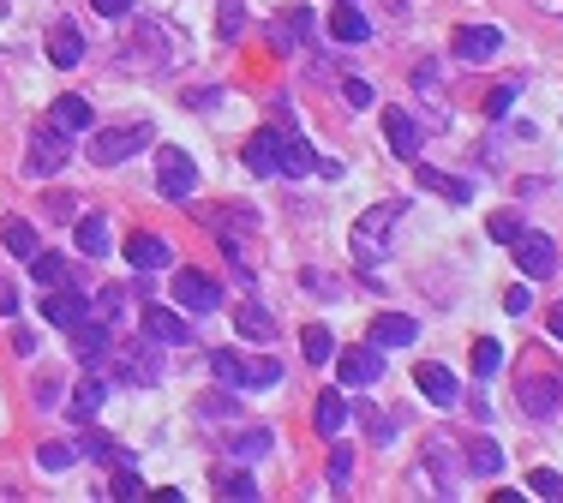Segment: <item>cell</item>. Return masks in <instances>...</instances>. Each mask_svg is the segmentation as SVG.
I'll list each match as a JSON object with an SVG mask.
<instances>
[{
	"label": "cell",
	"mask_w": 563,
	"mask_h": 503,
	"mask_svg": "<svg viewBox=\"0 0 563 503\" xmlns=\"http://www.w3.org/2000/svg\"><path fill=\"white\" fill-rule=\"evenodd\" d=\"M402 210L408 204H372L360 222H354V234H348V252H354V264H384V252H390V234H396V222H402Z\"/></svg>",
	"instance_id": "6da1fadb"
},
{
	"label": "cell",
	"mask_w": 563,
	"mask_h": 503,
	"mask_svg": "<svg viewBox=\"0 0 563 503\" xmlns=\"http://www.w3.org/2000/svg\"><path fill=\"white\" fill-rule=\"evenodd\" d=\"M108 360H114V378L132 384V390L162 384V342H150V336H138V342H114Z\"/></svg>",
	"instance_id": "7a4b0ae2"
},
{
	"label": "cell",
	"mask_w": 563,
	"mask_h": 503,
	"mask_svg": "<svg viewBox=\"0 0 563 503\" xmlns=\"http://www.w3.org/2000/svg\"><path fill=\"white\" fill-rule=\"evenodd\" d=\"M150 138H156V132H150L144 120L114 126V132H96V138H90V162H96V168H120L132 150H150Z\"/></svg>",
	"instance_id": "3957f363"
},
{
	"label": "cell",
	"mask_w": 563,
	"mask_h": 503,
	"mask_svg": "<svg viewBox=\"0 0 563 503\" xmlns=\"http://www.w3.org/2000/svg\"><path fill=\"white\" fill-rule=\"evenodd\" d=\"M156 192H162V198H192V192H198V162H192L186 150L162 144V150H156Z\"/></svg>",
	"instance_id": "277c9868"
},
{
	"label": "cell",
	"mask_w": 563,
	"mask_h": 503,
	"mask_svg": "<svg viewBox=\"0 0 563 503\" xmlns=\"http://www.w3.org/2000/svg\"><path fill=\"white\" fill-rule=\"evenodd\" d=\"M66 156H72V144H66V132L60 126H36L30 132V174H60L66 168Z\"/></svg>",
	"instance_id": "5b68a950"
},
{
	"label": "cell",
	"mask_w": 563,
	"mask_h": 503,
	"mask_svg": "<svg viewBox=\"0 0 563 503\" xmlns=\"http://www.w3.org/2000/svg\"><path fill=\"white\" fill-rule=\"evenodd\" d=\"M516 264H522V276H534V282H546L552 270H558V246H552V234H516Z\"/></svg>",
	"instance_id": "8992f818"
},
{
	"label": "cell",
	"mask_w": 563,
	"mask_h": 503,
	"mask_svg": "<svg viewBox=\"0 0 563 503\" xmlns=\"http://www.w3.org/2000/svg\"><path fill=\"white\" fill-rule=\"evenodd\" d=\"M174 300H180L186 312H216V306H222V288H216L204 270H174Z\"/></svg>",
	"instance_id": "52a82bcc"
},
{
	"label": "cell",
	"mask_w": 563,
	"mask_h": 503,
	"mask_svg": "<svg viewBox=\"0 0 563 503\" xmlns=\"http://www.w3.org/2000/svg\"><path fill=\"white\" fill-rule=\"evenodd\" d=\"M414 384H420V396H426V402H438V408H456V402H462L456 372H450V366H438V360H420V366H414Z\"/></svg>",
	"instance_id": "ba28073f"
},
{
	"label": "cell",
	"mask_w": 563,
	"mask_h": 503,
	"mask_svg": "<svg viewBox=\"0 0 563 503\" xmlns=\"http://www.w3.org/2000/svg\"><path fill=\"white\" fill-rule=\"evenodd\" d=\"M336 372H342V384H348V390H366V384H378V378H384V354H378V348H354V354H342V360H336Z\"/></svg>",
	"instance_id": "9c48e42d"
},
{
	"label": "cell",
	"mask_w": 563,
	"mask_h": 503,
	"mask_svg": "<svg viewBox=\"0 0 563 503\" xmlns=\"http://www.w3.org/2000/svg\"><path fill=\"white\" fill-rule=\"evenodd\" d=\"M168 48H174V36H168L162 24H144V30L126 42V60H132V66H168V60H162Z\"/></svg>",
	"instance_id": "30bf717a"
},
{
	"label": "cell",
	"mask_w": 563,
	"mask_h": 503,
	"mask_svg": "<svg viewBox=\"0 0 563 503\" xmlns=\"http://www.w3.org/2000/svg\"><path fill=\"white\" fill-rule=\"evenodd\" d=\"M504 48V30L498 24H468V30H456V60H492Z\"/></svg>",
	"instance_id": "8fae6325"
},
{
	"label": "cell",
	"mask_w": 563,
	"mask_h": 503,
	"mask_svg": "<svg viewBox=\"0 0 563 503\" xmlns=\"http://www.w3.org/2000/svg\"><path fill=\"white\" fill-rule=\"evenodd\" d=\"M84 312H90V300H84V294H78L72 282H66V288L54 282V294L42 300V318H48V324H60V330H72V324H78Z\"/></svg>",
	"instance_id": "7c38bea8"
},
{
	"label": "cell",
	"mask_w": 563,
	"mask_h": 503,
	"mask_svg": "<svg viewBox=\"0 0 563 503\" xmlns=\"http://www.w3.org/2000/svg\"><path fill=\"white\" fill-rule=\"evenodd\" d=\"M72 354H78L84 366H96V360L108 354V318H90V312H84V318L72 324Z\"/></svg>",
	"instance_id": "4fadbf2b"
},
{
	"label": "cell",
	"mask_w": 563,
	"mask_h": 503,
	"mask_svg": "<svg viewBox=\"0 0 563 503\" xmlns=\"http://www.w3.org/2000/svg\"><path fill=\"white\" fill-rule=\"evenodd\" d=\"M384 138H390V150L396 156H420V126H414V114L408 108H384Z\"/></svg>",
	"instance_id": "5bb4252c"
},
{
	"label": "cell",
	"mask_w": 563,
	"mask_h": 503,
	"mask_svg": "<svg viewBox=\"0 0 563 503\" xmlns=\"http://www.w3.org/2000/svg\"><path fill=\"white\" fill-rule=\"evenodd\" d=\"M144 336H150V342H168V348H186V342H192L186 318L168 312V306H150V312H144Z\"/></svg>",
	"instance_id": "9a60e30c"
},
{
	"label": "cell",
	"mask_w": 563,
	"mask_h": 503,
	"mask_svg": "<svg viewBox=\"0 0 563 503\" xmlns=\"http://www.w3.org/2000/svg\"><path fill=\"white\" fill-rule=\"evenodd\" d=\"M414 336H420V324L414 318H402V312H384V318H372V348H414Z\"/></svg>",
	"instance_id": "2e32d148"
},
{
	"label": "cell",
	"mask_w": 563,
	"mask_h": 503,
	"mask_svg": "<svg viewBox=\"0 0 563 503\" xmlns=\"http://www.w3.org/2000/svg\"><path fill=\"white\" fill-rule=\"evenodd\" d=\"M48 60H54V66H84V36H78V24L60 18V24L48 30Z\"/></svg>",
	"instance_id": "e0dca14e"
},
{
	"label": "cell",
	"mask_w": 563,
	"mask_h": 503,
	"mask_svg": "<svg viewBox=\"0 0 563 503\" xmlns=\"http://www.w3.org/2000/svg\"><path fill=\"white\" fill-rule=\"evenodd\" d=\"M126 258H132V270H162V264H174V246L156 240V234H132L126 240Z\"/></svg>",
	"instance_id": "ac0fdd59"
},
{
	"label": "cell",
	"mask_w": 563,
	"mask_h": 503,
	"mask_svg": "<svg viewBox=\"0 0 563 503\" xmlns=\"http://www.w3.org/2000/svg\"><path fill=\"white\" fill-rule=\"evenodd\" d=\"M300 36H312V12H306V6H288V12L270 24V42H276L282 54H294V42H300Z\"/></svg>",
	"instance_id": "d6986e66"
},
{
	"label": "cell",
	"mask_w": 563,
	"mask_h": 503,
	"mask_svg": "<svg viewBox=\"0 0 563 503\" xmlns=\"http://www.w3.org/2000/svg\"><path fill=\"white\" fill-rule=\"evenodd\" d=\"M246 168L252 174H282V132H258L246 144Z\"/></svg>",
	"instance_id": "ffe728a7"
},
{
	"label": "cell",
	"mask_w": 563,
	"mask_h": 503,
	"mask_svg": "<svg viewBox=\"0 0 563 503\" xmlns=\"http://www.w3.org/2000/svg\"><path fill=\"white\" fill-rule=\"evenodd\" d=\"M414 180H420L426 192L450 198V204H468V198H474V186H468V180H450V174H438V168H426V162H414Z\"/></svg>",
	"instance_id": "44dd1931"
},
{
	"label": "cell",
	"mask_w": 563,
	"mask_h": 503,
	"mask_svg": "<svg viewBox=\"0 0 563 503\" xmlns=\"http://www.w3.org/2000/svg\"><path fill=\"white\" fill-rule=\"evenodd\" d=\"M234 330H240L246 342H270V336H276V318H270L258 300H246V306H234Z\"/></svg>",
	"instance_id": "7402d4cb"
},
{
	"label": "cell",
	"mask_w": 563,
	"mask_h": 503,
	"mask_svg": "<svg viewBox=\"0 0 563 503\" xmlns=\"http://www.w3.org/2000/svg\"><path fill=\"white\" fill-rule=\"evenodd\" d=\"M468 474L498 480V474H504V450H498L492 438H474V444H468Z\"/></svg>",
	"instance_id": "603a6c76"
},
{
	"label": "cell",
	"mask_w": 563,
	"mask_h": 503,
	"mask_svg": "<svg viewBox=\"0 0 563 503\" xmlns=\"http://www.w3.org/2000/svg\"><path fill=\"white\" fill-rule=\"evenodd\" d=\"M270 384H282V360H240V390H270Z\"/></svg>",
	"instance_id": "cb8c5ba5"
},
{
	"label": "cell",
	"mask_w": 563,
	"mask_h": 503,
	"mask_svg": "<svg viewBox=\"0 0 563 503\" xmlns=\"http://www.w3.org/2000/svg\"><path fill=\"white\" fill-rule=\"evenodd\" d=\"M102 402H108V384H102V378H84V384L72 390V420H96Z\"/></svg>",
	"instance_id": "d4e9b609"
},
{
	"label": "cell",
	"mask_w": 563,
	"mask_h": 503,
	"mask_svg": "<svg viewBox=\"0 0 563 503\" xmlns=\"http://www.w3.org/2000/svg\"><path fill=\"white\" fill-rule=\"evenodd\" d=\"M522 408H528L534 420L558 414V384H552V378H546V384H540V378H528V384H522Z\"/></svg>",
	"instance_id": "484cf974"
},
{
	"label": "cell",
	"mask_w": 563,
	"mask_h": 503,
	"mask_svg": "<svg viewBox=\"0 0 563 503\" xmlns=\"http://www.w3.org/2000/svg\"><path fill=\"white\" fill-rule=\"evenodd\" d=\"M54 126H60L66 138L84 132V126H90V102H84V96H60V102H54Z\"/></svg>",
	"instance_id": "4316f807"
},
{
	"label": "cell",
	"mask_w": 563,
	"mask_h": 503,
	"mask_svg": "<svg viewBox=\"0 0 563 503\" xmlns=\"http://www.w3.org/2000/svg\"><path fill=\"white\" fill-rule=\"evenodd\" d=\"M312 168H318V150H312L306 138H282V174L300 180V174H312Z\"/></svg>",
	"instance_id": "83f0119b"
},
{
	"label": "cell",
	"mask_w": 563,
	"mask_h": 503,
	"mask_svg": "<svg viewBox=\"0 0 563 503\" xmlns=\"http://www.w3.org/2000/svg\"><path fill=\"white\" fill-rule=\"evenodd\" d=\"M78 252L84 258H102L108 252V222L102 216H78Z\"/></svg>",
	"instance_id": "f1b7e54d"
},
{
	"label": "cell",
	"mask_w": 563,
	"mask_h": 503,
	"mask_svg": "<svg viewBox=\"0 0 563 503\" xmlns=\"http://www.w3.org/2000/svg\"><path fill=\"white\" fill-rule=\"evenodd\" d=\"M0 240H6V252H18V258H36V228H30V222L6 216V222H0Z\"/></svg>",
	"instance_id": "f546056e"
},
{
	"label": "cell",
	"mask_w": 563,
	"mask_h": 503,
	"mask_svg": "<svg viewBox=\"0 0 563 503\" xmlns=\"http://www.w3.org/2000/svg\"><path fill=\"white\" fill-rule=\"evenodd\" d=\"M312 420H318L324 438H336V432L348 426V396H318V414H312Z\"/></svg>",
	"instance_id": "4dcf8cb0"
},
{
	"label": "cell",
	"mask_w": 563,
	"mask_h": 503,
	"mask_svg": "<svg viewBox=\"0 0 563 503\" xmlns=\"http://www.w3.org/2000/svg\"><path fill=\"white\" fill-rule=\"evenodd\" d=\"M330 30H336V42H366V36H372V24H366L354 6H342V12L330 18Z\"/></svg>",
	"instance_id": "1f68e13d"
},
{
	"label": "cell",
	"mask_w": 563,
	"mask_h": 503,
	"mask_svg": "<svg viewBox=\"0 0 563 503\" xmlns=\"http://www.w3.org/2000/svg\"><path fill=\"white\" fill-rule=\"evenodd\" d=\"M30 276H36L42 288H54V282H66V258H60V252H36V258H30Z\"/></svg>",
	"instance_id": "d6a6232c"
},
{
	"label": "cell",
	"mask_w": 563,
	"mask_h": 503,
	"mask_svg": "<svg viewBox=\"0 0 563 503\" xmlns=\"http://www.w3.org/2000/svg\"><path fill=\"white\" fill-rule=\"evenodd\" d=\"M306 360H312V366H330V360H336V336H330L324 324L306 330Z\"/></svg>",
	"instance_id": "836d02e7"
},
{
	"label": "cell",
	"mask_w": 563,
	"mask_h": 503,
	"mask_svg": "<svg viewBox=\"0 0 563 503\" xmlns=\"http://www.w3.org/2000/svg\"><path fill=\"white\" fill-rule=\"evenodd\" d=\"M498 366H504V348L492 336H480L474 342V378H498Z\"/></svg>",
	"instance_id": "e575fe53"
},
{
	"label": "cell",
	"mask_w": 563,
	"mask_h": 503,
	"mask_svg": "<svg viewBox=\"0 0 563 503\" xmlns=\"http://www.w3.org/2000/svg\"><path fill=\"white\" fill-rule=\"evenodd\" d=\"M270 444H276V432H270V426H258V432H240V438H234V456H240V462H258Z\"/></svg>",
	"instance_id": "d590c367"
},
{
	"label": "cell",
	"mask_w": 563,
	"mask_h": 503,
	"mask_svg": "<svg viewBox=\"0 0 563 503\" xmlns=\"http://www.w3.org/2000/svg\"><path fill=\"white\" fill-rule=\"evenodd\" d=\"M72 462H78V444H42V450H36V468H42V474H60V468H72Z\"/></svg>",
	"instance_id": "8d00e7d4"
},
{
	"label": "cell",
	"mask_w": 563,
	"mask_h": 503,
	"mask_svg": "<svg viewBox=\"0 0 563 503\" xmlns=\"http://www.w3.org/2000/svg\"><path fill=\"white\" fill-rule=\"evenodd\" d=\"M348 480H354V450H348V444H336V450H330V486H336V492H348Z\"/></svg>",
	"instance_id": "74e56055"
},
{
	"label": "cell",
	"mask_w": 563,
	"mask_h": 503,
	"mask_svg": "<svg viewBox=\"0 0 563 503\" xmlns=\"http://www.w3.org/2000/svg\"><path fill=\"white\" fill-rule=\"evenodd\" d=\"M210 372H216V378H222L228 390H240V360H234L228 348H216V354H210Z\"/></svg>",
	"instance_id": "f35d334b"
},
{
	"label": "cell",
	"mask_w": 563,
	"mask_h": 503,
	"mask_svg": "<svg viewBox=\"0 0 563 503\" xmlns=\"http://www.w3.org/2000/svg\"><path fill=\"white\" fill-rule=\"evenodd\" d=\"M216 30H222V36L234 42V36L246 30V6H240V0H222V18H216Z\"/></svg>",
	"instance_id": "ab89813d"
},
{
	"label": "cell",
	"mask_w": 563,
	"mask_h": 503,
	"mask_svg": "<svg viewBox=\"0 0 563 503\" xmlns=\"http://www.w3.org/2000/svg\"><path fill=\"white\" fill-rule=\"evenodd\" d=\"M222 498L252 503V498H258V480H252V474H228V480H222Z\"/></svg>",
	"instance_id": "60d3db41"
},
{
	"label": "cell",
	"mask_w": 563,
	"mask_h": 503,
	"mask_svg": "<svg viewBox=\"0 0 563 503\" xmlns=\"http://www.w3.org/2000/svg\"><path fill=\"white\" fill-rule=\"evenodd\" d=\"M528 492H534V498H558L563 480L552 474V468H534V474H528Z\"/></svg>",
	"instance_id": "b9f144b4"
},
{
	"label": "cell",
	"mask_w": 563,
	"mask_h": 503,
	"mask_svg": "<svg viewBox=\"0 0 563 503\" xmlns=\"http://www.w3.org/2000/svg\"><path fill=\"white\" fill-rule=\"evenodd\" d=\"M486 234H492L498 246H516V234H522V222H516V216H492V222H486Z\"/></svg>",
	"instance_id": "7bdbcfd3"
},
{
	"label": "cell",
	"mask_w": 563,
	"mask_h": 503,
	"mask_svg": "<svg viewBox=\"0 0 563 503\" xmlns=\"http://www.w3.org/2000/svg\"><path fill=\"white\" fill-rule=\"evenodd\" d=\"M120 306H126V288H102V294H96V318H108V324H114V318H120Z\"/></svg>",
	"instance_id": "ee69618b"
},
{
	"label": "cell",
	"mask_w": 563,
	"mask_h": 503,
	"mask_svg": "<svg viewBox=\"0 0 563 503\" xmlns=\"http://www.w3.org/2000/svg\"><path fill=\"white\" fill-rule=\"evenodd\" d=\"M234 408H240L234 396H216V402H198V420H228Z\"/></svg>",
	"instance_id": "f6af8a7d"
},
{
	"label": "cell",
	"mask_w": 563,
	"mask_h": 503,
	"mask_svg": "<svg viewBox=\"0 0 563 503\" xmlns=\"http://www.w3.org/2000/svg\"><path fill=\"white\" fill-rule=\"evenodd\" d=\"M90 6H96V12H102V18H108V24H120V18H126V12H132V0H90Z\"/></svg>",
	"instance_id": "bcb514c9"
},
{
	"label": "cell",
	"mask_w": 563,
	"mask_h": 503,
	"mask_svg": "<svg viewBox=\"0 0 563 503\" xmlns=\"http://www.w3.org/2000/svg\"><path fill=\"white\" fill-rule=\"evenodd\" d=\"M108 498L132 503V498H144V486H138V480H132V474H120V480H114V492H108Z\"/></svg>",
	"instance_id": "7dc6e473"
},
{
	"label": "cell",
	"mask_w": 563,
	"mask_h": 503,
	"mask_svg": "<svg viewBox=\"0 0 563 503\" xmlns=\"http://www.w3.org/2000/svg\"><path fill=\"white\" fill-rule=\"evenodd\" d=\"M510 102H516V90L504 84V90H492V96H486V114H510Z\"/></svg>",
	"instance_id": "c3c4849f"
},
{
	"label": "cell",
	"mask_w": 563,
	"mask_h": 503,
	"mask_svg": "<svg viewBox=\"0 0 563 503\" xmlns=\"http://www.w3.org/2000/svg\"><path fill=\"white\" fill-rule=\"evenodd\" d=\"M222 102V90H186V108H216Z\"/></svg>",
	"instance_id": "681fc988"
},
{
	"label": "cell",
	"mask_w": 563,
	"mask_h": 503,
	"mask_svg": "<svg viewBox=\"0 0 563 503\" xmlns=\"http://www.w3.org/2000/svg\"><path fill=\"white\" fill-rule=\"evenodd\" d=\"M42 204H48V216H54V222H66V216H72V198H66V192H54V198H42Z\"/></svg>",
	"instance_id": "f907efd6"
},
{
	"label": "cell",
	"mask_w": 563,
	"mask_h": 503,
	"mask_svg": "<svg viewBox=\"0 0 563 503\" xmlns=\"http://www.w3.org/2000/svg\"><path fill=\"white\" fill-rule=\"evenodd\" d=\"M12 312H18V288L0 276V318H12Z\"/></svg>",
	"instance_id": "816d5d0a"
},
{
	"label": "cell",
	"mask_w": 563,
	"mask_h": 503,
	"mask_svg": "<svg viewBox=\"0 0 563 503\" xmlns=\"http://www.w3.org/2000/svg\"><path fill=\"white\" fill-rule=\"evenodd\" d=\"M348 102H354V108H366V102H372V84H360V78H348Z\"/></svg>",
	"instance_id": "f5cc1de1"
},
{
	"label": "cell",
	"mask_w": 563,
	"mask_h": 503,
	"mask_svg": "<svg viewBox=\"0 0 563 503\" xmlns=\"http://www.w3.org/2000/svg\"><path fill=\"white\" fill-rule=\"evenodd\" d=\"M366 426H372V438H378V444H390V438H396V432H390V420H384V414H366Z\"/></svg>",
	"instance_id": "db71d44e"
},
{
	"label": "cell",
	"mask_w": 563,
	"mask_h": 503,
	"mask_svg": "<svg viewBox=\"0 0 563 503\" xmlns=\"http://www.w3.org/2000/svg\"><path fill=\"white\" fill-rule=\"evenodd\" d=\"M504 306H510V312L522 318V312H528V288H510V294H504Z\"/></svg>",
	"instance_id": "11a10c76"
},
{
	"label": "cell",
	"mask_w": 563,
	"mask_h": 503,
	"mask_svg": "<svg viewBox=\"0 0 563 503\" xmlns=\"http://www.w3.org/2000/svg\"><path fill=\"white\" fill-rule=\"evenodd\" d=\"M84 444H90V456H96V462H114V444H108V438H84Z\"/></svg>",
	"instance_id": "9f6ffc18"
},
{
	"label": "cell",
	"mask_w": 563,
	"mask_h": 503,
	"mask_svg": "<svg viewBox=\"0 0 563 503\" xmlns=\"http://www.w3.org/2000/svg\"><path fill=\"white\" fill-rule=\"evenodd\" d=\"M552 336H563V306L552 312Z\"/></svg>",
	"instance_id": "6f0895ef"
},
{
	"label": "cell",
	"mask_w": 563,
	"mask_h": 503,
	"mask_svg": "<svg viewBox=\"0 0 563 503\" xmlns=\"http://www.w3.org/2000/svg\"><path fill=\"white\" fill-rule=\"evenodd\" d=\"M342 6H354V0H342Z\"/></svg>",
	"instance_id": "680465c9"
},
{
	"label": "cell",
	"mask_w": 563,
	"mask_h": 503,
	"mask_svg": "<svg viewBox=\"0 0 563 503\" xmlns=\"http://www.w3.org/2000/svg\"><path fill=\"white\" fill-rule=\"evenodd\" d=\"M558 498H563V492H558Z\"/></svg>",
	"instance_id": "91938a15"
}]
</instances>
